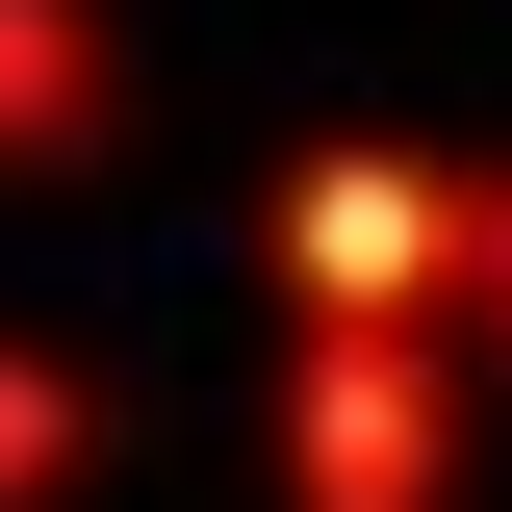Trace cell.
<instances>
[{"mask_svg":"<svg viewBox=\"0 0 512 512\" xmlns=\"http://www.w3.org/2000/svg\"><path fill=\"white\" fill-rule=\"evenodd\" d=\"M308 512H436V384L410 359H333L308 384Z\"/></svg>","mask_w":512,"mask_h":512,"instance_id":"1","label":"cell"},{"mask_svg":"<svg viewBox=\"0 0 512 512\" xmlns=\"http://www.w3.org/2000/svg\"><path fill=\"white\" fill-rule=\"evenodd\" d=\"M52 461H77V410H52V384H26V359H0V512L52 487Z\"/></svg>","mask_w":512,"mask_h":512,"instance_id":"2","label":"cell"}]
</instances>
